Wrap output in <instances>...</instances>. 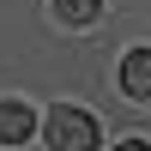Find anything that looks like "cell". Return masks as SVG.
Returning <instances> with one entry per match:
<instances>
[{
  "instance_id": "cell-5",
  "label": "cell",
  "mask_w": 151,
  "mask_h": 151,
  "mask_svg": "<svg viewBox=\"0 0 151 151\" xmlns=\"http://www.w3.org/2000/svg\"><path fill=\"white\" fill-rule=\"evenodd\" d=\"M115 151H151V145H145V139H121Z\"/></svg>"
},
{
  "instance_id": "cell-1",
  "label": "cell",
  "mask_w": 151,
  "mask_h": 151,
  "mask_svg": "<svg viewBox=\"0 0 151 151\" xmlns=\"http://www.w3.org/2000/svg\"><path fill=\"white\" fill-rule=\"evenodd\" d=\"M48 145L55 151H91L97 145V121L85 109H73V103H55L48 109Z\"/></svg>"
},
{
  "instance_id": "cell-3",
  "label": "cell",
  "mask_w": 151,
  "mask_h": 151,
  "mask_svg": "<svg viewBox=\"0 0 151 151\" xmlns=\"http://www.w3.org/2000/svg\"><path fill=\"white\" fill-rule=\"evenodd\" d=\"M30 133H36L30 103H0V145H18V139H30Z\"/></svg>"
},
{
  "instance_id": "cell-2",
  "label": "cell",
  "mask_w": 151,
  "mask_h": 151,
  "mask_svg": "<svg viewBox=\"0 0 151 151\" xmlns=\"http://www.w3.org/2000/svg\"><path fill=\"white\" fill-rule=\"evenodd\" d=\"M121 91L127 97H151V48H127V55H121Z\"/></svg>"
},
{
  "instance_id": "cell-4",
  "label": "cell",
  "mask_w": 151,
  "mask_h": 151,
  "mask_svg": "<svg viewBox=\"0 0 151 151\" xmlns=\"http://www.w3.org/2000/svg\"><path fill=\"white\" fill-rule=\"evenodd\" d=\"M103 12V0H55V18L60 24H91Z\"/></svg>"
}]
</instances>
